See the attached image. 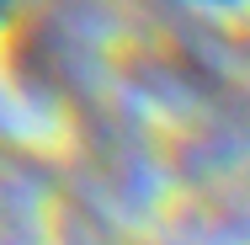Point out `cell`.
<instances>
[{
    "label": "cell",
    "mask_w": 250,
    "mask_h": 245,
    "mask_svg": "<svg viewBox=\"0 0 250 245\" xmlns=\"http://www.w3.org/2000/svg\"><path fill=\"white\" fill-rule=\"evenodd\" d=\"M5 11H11V0H0V16H5Z\"/></svg>",
    "instance_id": "6da1fadb"
},
{
    "label": "cell",
    "mask_w": 250,
    "mask_h": 245,
    "mask_svg": "<svg viewBox=\"0 0 250 245\" xmlns=\"http://www.w3.org/2000/svg\"><path fill=\"white\" fill-rule=\"evenodd\" d=\"M213 5H234V0H213Z\"/></svg>",
    "instance_id": "7a4b0ae2"
}]
</instances>
